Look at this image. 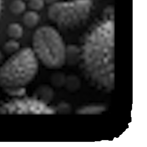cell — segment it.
<instances>
[{
  "label": "cell",
  "mask_w": 147,
  "mask_h": 147,
  "mask_svg": "<svg viewBox=\"0 0 147 147\" xmlns=\"http://www.w3.org/2000/svg\"><path fill=\"white\" fill-rule=\"evenodd\" d=\"M20 49V44L17 40L14 39L10 38L3 45V52L9 56L15 53Z\"/></svg>",
  "instance_id": "7c38bea8"
},
{
  "label": "cell",
  "mask_w": 147,
  "mask_h": 147,
  "mask_svg": "<svg viewBox=\"0 0 147 147\" xmlns=\"http://www.w3.org/2000/svg\"><path fill=\"white\" fill-rule=\"evenodd\" d=\"M106 110L105 107L100 105H88L77 110L79 114H99Z\"/></svg>",
  "instance_id": "30bf717a"
},
{
  "label": "cell",
  "mask_w": 147,
  "mask_h": 147,
  "mask_svg": "<svg viewBox=\"0 0 147 147\" xmlns=\"http://www.w3.org/2000/svg\"><path fill=\"white\" fill-rule=\"evenodd\" d=\"M114 12L107 7L82 38L80 68L94 87L110 92L114 87Z\"/></svg>",
  "instance_id": "6da1fadb"
},
{
  "label": "cell",
  "mask_w": 147,
  "mask_h": 147,
  "mask_svg": "<svg viewBox=\"0 0 147 147\" xmlns=\"http://www.w3.org/2000/svg\"><path fill=\"white\" fill-rule=\"evenodd\" d=\"M56 109L36 96L11 97L0 102L1 114H55Z\"/></svg>",
  "instance_id": "5b68a950"
},
{
  "label": "cell",
  "mask_w": 147,
  "mask_h": 147,
  "mask_svg": "<svg viewBox=\"0 0 147 147\" xmlns=\"http://www.w3.org/2000/svg\"><path fill=\"white\" fill-rule=\"evenodd\" d=\"M93 9V0H59L49 5L47 15L58 27L72 30L84 24Z\"/></svg>",
  "instance_id": "277c9868"
},
{
  "label": "cell",
  "mask_w": 147,
  "mask_h": 147,
  "mask_svg": "<svg viewBox=\"0 0 147 147\" xmlns=\"http://www.w3.org/2000/svg\"><path fill=\"white\" fill-rule=\"evenodd\" d=\"M79 47L75 45L66 46L65 50V63L69 65H75L79 63Z\"/></svg>",
  "instance_id": "8992f818"
},
{
  "label": "cell",
  "mask_w": 147,
  "mask_h": 147,
  "mask_svg": "<svg viewBox=\"0 0 147 147\" xmlns=\"http://www.w3.org/2000/svg\"><path fill=\"white\" fill-rule=\"evenodd\" d=\"M22 21L27 28H33L38 25L40 21V16L38 12L29 10L23 14Z\"/></svg>",
  "instance_id": "52a82bcc"
},
{
  "label": "cell",
  "mask_w": 147,
  "mask_h": 147,
  "mask_svg": "<svg viewBox=\"0 0 147 147\" xmlns=\"http://www.w3.org/2000/svg\"><path fill=\"white\" fill-rule=\"evenodd\" d=\"M70 110H71V107L69 105L65 103H63L58 105L57 109H56V111H58L60 113H65V111L68 112L70 111Z\"/></svg>",
  "instance_id": "2e32d148"
},
{
  "label": "cell",
  "mask_w": 147,
  "mask_h": 147,
  "mask_svg": "<svg viewBox=\"0 0 147 147\" xmlns=\"http://www.w3.org/2000/svg\"><path fill=\"white\" fill-rule=\"evenodd\" d=\"M66 88L71 91H75L80 87V81L75 76H70L65 79V83Z\"/></svg>",
  "instance_id": "4fadbf2b"
},
{
  "label": "cell",
  "mask_w": 147,
  "mask_h": 147,
  "mask_svg": "<svg viewBox=\"0 0 147 147\" xmlns=\"http://www.w3.org/2000/svg\"><path fill=\"white\" fill-rule=\"evenodd\" d=\"M35 96L48 103L53 98V90L48 86H42L37 90Z\"/></svg>",
  "instance_id": "8fae6325"
},
{
  "label": "cell",
  "mask_w": 147,
  "mask_h": 147,
  "mask_svg": "<svg viewBox=\"0 0 147 147\" xmlns=\"http://www.w3.org/2000/svg\"><path fill=\"white\" fill-rule=\"evenodd\" d=\"M38 60L29 47L21 48L0 65V87L11 97L26 93L25 86L36 76Z\"/></svg>",
  "instance_id": "7a4b0ae2"
},
{
  "label": "cell",
  "mask_w": 147,
  "mask_h": 147,
  "mask_svg": "<svg viewBox=\"0 0 147 147\" xmlns=\"http://www.w3.org/2000/svg\"><path fill=\"white\" fill-rule=\"evenodd\" d=\"M44 2H45V3L48 4L49 5H52V4H53V3H54L56 2H57V1H59V0H44Z\"/></svg>",
  "instance_id": "e0dca14e"
},
{
  "label": "cell",
  "mask_w": 147,
  "mask_h": 147,
  "mask_svg": "<svg viewBox=\"0 0 147 147\" xmlns=\"http://www.w3.org/2000/svg\"><path fill=\"white\" fill-rule=\"evenodd\" d=\"M26 8V2L24 0H12L9 5L10 11L14 15L24 14Z\"/></svg>",
  "instance_id": "9c48e42d"
},
{
  "label": "cell",
  "mask_w": 147,
  "mask_h": 147,
  "mask_svg": "<svg viewBox=\"0 0 147 147\" xmlns=\"http://www.w3.org/2000/svg\"><path fill=\"white\" fill-rule=\"evenodd\" d=\"M3 53L1 51H0V65L2 64V63L3 62Z\"/></svg>",
  "instance_id": "d6986e66"
},
{
  "label": "cell",
  "mask_w": 147,
  "mask_h": 147,
  "mask_svg": "<svg viewBox=\"0 0 147 147\" xmlns=\"http://www.w3.org/2000/svg\"><path fill=\"white\" fill-rule=\"evenodd\" d=\"M24 1H25V2H27V1H28V0H24Z\"/></svg>",
  "instance_id": "ffe728a7"
},
{
  "label": "cell",
  "mask_w": 147,
  "mask_h": 147,
  "mask_svg": "<svg viewBox=\"0 0 147 147\" xmlns=\"http://www.w3.org/2000/svg\"><path fill=\"white\" fill-rule=\"evenodd\" d=\"M65 81V76L61 73H57L52 76L51 82L53 86L60 87L64 84Z\"/></svg>",
  "instance_id": "9a60e30c"
},
{
  "label": "cell",
  "mask_w": 147,
  "mask_h": 147,
  "mask_svg": "<svg viewBox=\"0 0 147 147\" xmlns=\"http://www.w3.org/2000/svg\"><path fill=\"white\" fill-rule=\"evenodd\" d=\"M6 33L10 38L18 40L22 37L24 33V30L20 24L13 22L7 26Z\"/></svg>",
  "instance_id": "ba28073f"
},
{
  "label": "cell",
  "mask_w": 147,
  "mask_h": 147,
  "mask_svg": "<svg viewBox=\"0 0 147 147\" xmlns=\"http://www.w3.org/2000/svg\"><path fill=\"white\" fill-rule=\"evenodd\" d=\"M45 2L44 0H28L26 2L27 7L29 10L38 12L42 10L45 6Z\"/></svg>",
  "instance_id": "5bb4252c"
},
{
  "label": "cell",
  "mask_w": 147,
  "mask_h": 147,
  "mask_svg": "<svg viewBox=\"0 0 147 147\" xmlns=\"http://www.w3.org/2000/svg\"><path fill=\"white\" fill-rule=\"evenodd\" d=\"M3 7V0H0V16L2 14Z\"/></svg>",
  "instance_id": "ac0fdd59"
},
{
  "label": "cell",
  "mask_w": 147,
  "mask_h": 147,
  "mask_svg": "<svg viewBox=\"0 0 147 147\" xmlns=\"http://www.w3.org/2000/svg\"><path fill=\"white\" fill-rule=\"evenodd\" d=\"M31 48L40 61L49 69H58L65 64L66 45L64 40L54 27L40 26L32 36Z\"/></svg>",
  "instance_id": "3957f363"
}]
</instances>
